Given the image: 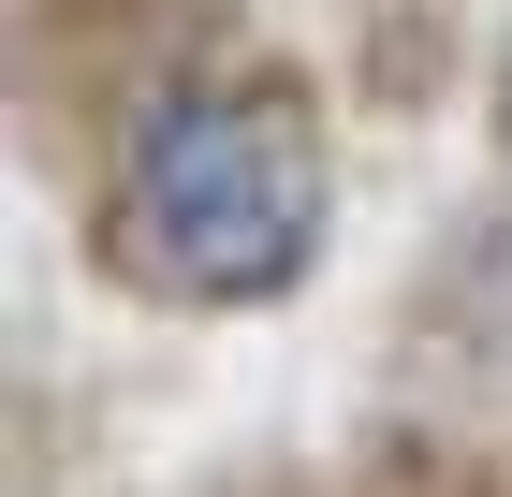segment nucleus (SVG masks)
<instances>
[{
	"label": "nucleus",
	"instance_id": "nucleus-1",
	"mask_svg": "<svg viewBox=\"0 0 512 497\" xmlns=\"http://www.w3.org/2000/svg\"><path fill=\"white\" fill-rule=\"evenodd\" d=\"M337 249V88L293 44H205L74 176V264L147 322H264Z\"/></svg>",
	"mask_w": 512,
	"mask_h": 497
},
{
	"label": "nucleus",
	"instance_id": "nucleus-2",
	"mask_svg": "<svg viewBox=\"0 0 512 497\" xmlns=\"http://www.w3.org/2000/svg\"><path fill=\"white\" fill-rule=\"evenodd\" d=\"M205 44H235V0H0V74H15V147L44 176L132 132L147 88H176Z\"/></svg>",
	"mask_w": 512,
	"mask_h": 497
},
{
	"label": "nucleus",
	"instance_id": "nucleus-3",
	"mask_svg": "<svg viewBox=\"0 0 512 497\" xmlns=\"http://www.w3.org/2000/svg\"><path fill=\"white\" fill-rule=\"evenodd\" d=\"M395 381L425 395H512V191L425 234V264L395 278Z\"/></svg>",
	"mask_w": 512,
	"mask_h": 497
},
{
	"label": "nucleus",
	"instance_id": "nucleus-4",
	"mask_svg": "<svg viewBox=\"0 0 512 497\" xmlns=\"http://www.w3.org/2000/svg\"><path fill=\"white\" fill-rule=\"evenodd\" d=\"M337 468L352 497H512V439H469L454 410H366Z\"/></svg>",
	"mask_w": 512,
	"mask_h": 497
},
{
	"label": "nucleus",
	"instance_id": "nucleus-5",
	"mask_svg": "<svg viewBox=\"0 0 512 497\" xmlns=\"http://www.w3.org/2000/svg\"><path fill=\"white\" fill-rule=\"evenodd\" d=\"M454 74H469L454 0H366V30H352V88H366V117H439V103H454Z\"/></svg>",
	"mask_w": 512,
	"mask_h": 497
},
{
	"label": "nucleus",
	"instance_id": "nucleus-6",
	"mask_svg": "<svg viewBox=\"0 0 512 497\" xmlns=\"http://www.w3.org/2000/svg\"><path fill=\"white\" fill-rule=\"evenodd\" d=\"M191 497H352V468H322V454H235V468H205Z\"/></svg>",
	"mask_w": 512,
	"mask_h": 497
},
{
	"label": "nucleus",
	"instance_id": "nucleus-7",
	"mask_svg": "<svg viewBox=\"0 0 512 497\" xmlns=\"http://www.w3.org/2000/svg\"><path fill=\"white\" fill-rule=\"evenodd\" d=\"M15 497H59V395L15 381Z\"/></svg>",
	"mask_w": 512,
	"mask_h": 497
},
{
	"label": "nucleus",
	"instance_id": "nucleus-8",
	"mask_svg": "<svg viewBox=\"0 0 512 497\" xmlns=\"http://www.w3.org/2000/svg\"><path fill=\"white\" fill-rule=\"evenodd\" d=\"M483 132H498V161H512V30H498V59H483Z\"/></svg>",
	"mask_w": 512,
	"mask_h": 497
}]
</instances>
